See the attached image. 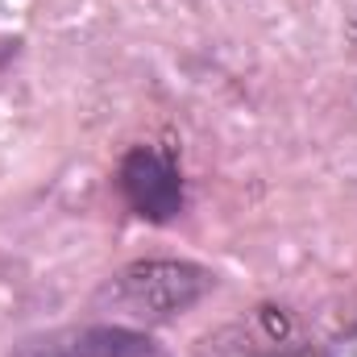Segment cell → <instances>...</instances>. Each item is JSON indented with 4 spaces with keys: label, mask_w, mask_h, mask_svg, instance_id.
I'll return each mask as SVG.
<instances>
[{
    "label": "cell",
    "mask_w": 357,
    "mask_h": 357,
    "mask_svg": "<svg viewBox=\"0 0 357 357\" xmlns=\"http://www.w3.org/2000/svg\"><path fill=\"white\" fill-rule=\"evenodd\" d=\"M216 287V274L199 262L183 258H142L121 266L104 287L91 295V320H112L129 328H158L187 316L208 291Z\"/></svg>",
    "instance_id": "obj_1"
},
{
    "label": "cell",
    "mask_w": 357,
    "mask_h": 357,
    "mask_svg": "<svg viewBox=\"0 0 357 357\" xmlns=\"http://www.w3.org/2000/svg\"><path fill=\"white\" fill-rule=\"evenodd\" d=\"M116 187H121L129 212L142 216L146 225H171L187 208V187H183L178 162L154 146H133L121 158Z\"/></svg>",
    "instance_id": "obj_2"
},
{
    "label": "cell",
    "mask_w": 357,
    "mask_h": 357,
    "mask_svg": "<svg viewBox=\"0 0 357 357\" xmlns=\"http://www.w3.org/2000/svg\"><path fill=\"white\" fill-rule=\"evenodd\" d=\"M8 357H158V345L146 328L88 320V324L33 333V337L17 341Z\"/></svg>",
    "instance_id": "obj_3"
}]
</instances>
